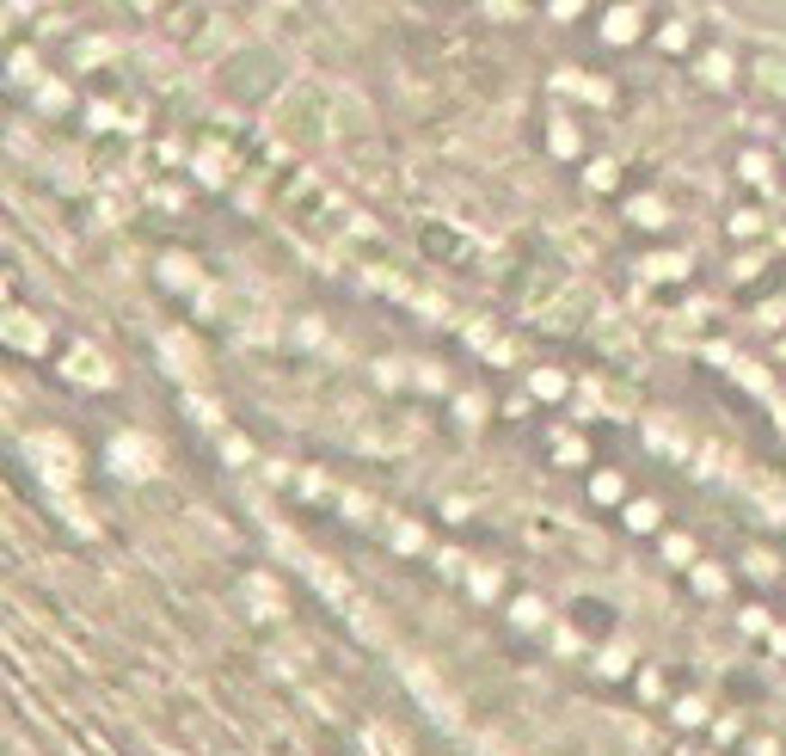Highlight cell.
<instances>
[{
  "instance_id": "6da1fadb",
  "label": "cell",
  "mask_w": 786,
  "mask_h": 756,
  "mask_svg": "<svg viewBox=\"0 0 786 756\" xmlns=\"http://www.w3.org/2000/svg\"><path fill=\"white\" fill-rule=\"evenodd\" d=\"M755 80H762V87L786 105V50H768V56L755 62Z\"/></svg>"
}]
</instances>
